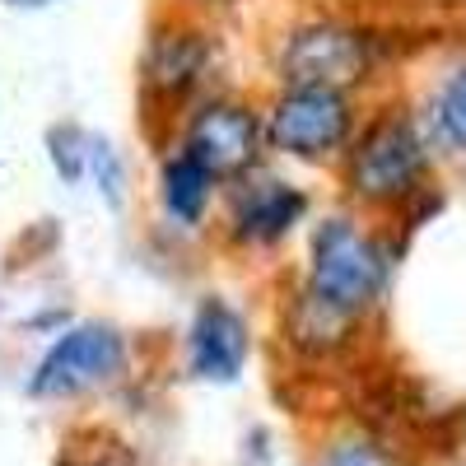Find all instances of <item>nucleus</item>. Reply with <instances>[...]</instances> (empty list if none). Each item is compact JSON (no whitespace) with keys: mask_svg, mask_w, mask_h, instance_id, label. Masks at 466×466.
Returning <instances> with one entry per match:
<instances>
[{"mask_svg":"<svg viewBox=\"0 0 466 466\" xmlns=\"http://www.w3.org/2000/svg\"><path fill=\"white\" fill-rule=\"evenodd\" d=\"M434 140L424 131L410 112L401 107H387L378 112L373 122H364V131H355L345 149V187L350 197L378 206V210H392L415 201L424 182H430L434 168Z\"/></svg>","mask_w":466,"mask_h":466,"instance_id":"1","label":"nucleus"},{"mask_svg":"<svg viewBox=\"0 0 466 466\" xmlns=\"http://www.w3.org/2000/svg\"><path fill=\"white\" fill-rule=\"evenodd\" d=\"M392 280V252L355 219H327L313 233V261H308V294H318L345 318H364L387 294Z\"/></svg>","mask_w":466,"mask_h":466,"instance_id":"2","label":"nucleus"},{"mask_svg":"<svg viewBox=\"0 0 466 466\" xmlns=\"http://www.w3.org/2000/svg\"><path fill=\"white\" fill-rule=\"evenodd\" d=\"M378 66V43L340 19L303 24L285 37L280 47V80L285 89H336L350 94L360 89Z\"/></svg>","mask_w":466,"mask_h":466,"instance_id":"3","label":"nucleus"},{"mask_svg":"<svg viewBox=\"0 0 466 466\" xmlns=\"http://www.w3.org/2000/svg\"><path fill=\"white\" fill-rule=\"evenodd\" d=\"M266 140L294 159H331L355 140V103L336 89H285L266 116Z\"/></svg>","mask_w":466,"mask_h":466,"instance_id":"4","label":"nucleus"},{"mask_svg":"<svg viewBox=\"0 0 466 466\" xmlns=\"http://www.w3.org/2000/svg\"><path fill=\"white\" fill-rule=\"evenodd\" d=\"M122 369H127V340L103 322H85V327L66 331L43 355L28 392L33 397H75L85 387L112 382Z\"/></svg>","mask_w":466,"mask_h":466,"instance_id":"5","label":"nucleus"},{"mask_svg":"<svg viewBox=\"0 0 466 466\" xmlns=\"http://www.w3.org/2000/svg\"><path fill=\"white\" fill-rule=\"evenodd\" d=\"M261 145H266L261 116L243 103H228V98L206 103L187 122V136H182V149L191 154V159H201L215 173V182L219 177H243L257 164Z\"/></svg>","mask_w":466,"mask_h":466,"instance_id":"6","label":"nucleus"},{"mask_svg":"<svg viewBox=\"0 0 466 466\" xmlns=\"http://www.w3.org/2000/svg\"><path fill=\"white\" fill-rule=\"evenodd\" d=\"M206 66H210L206 33L168 24V28H159L149 37L145 61H140V85L154 103H177L201 85Z\"/></svg>","mask_w":466,"mask_h":466,"instance_id":"7","label":"nucleus"},{"mask_svg":"<svg viewBox=\"0 0 466 466\" xmlns=\"http://www.w3.org/2000/svg\"><path fill=\"white\" fill-rule=\"evenodd\" d=\"M187 355H191V373L206 382H233L248 364V322L233 313L228 303L206 299L191 318V336H187Z\"/></svg>","mask_w":466,"mask_h":466,"instance_id":"8","label":"nucleus"},{"mask_svg":"<svg viewBox=\"0 0 466 466\" xmlns=\"http://www.w3.org/2000/svg\"><path fill=\"white\" fill-rule=\"evenodd\" d=\"M308 215V197L285 182H261L243 191L233 206V238L238 243H280L285 233Z\"/></svg>","mask_w":466,"mask_h":466,"instance_id":"9","label":"nucleus"},{"mask_svg":"<svg viewBox=\"0 0 466 466\" xmlns=\"http://www.w3.org/2000/svg\"><path fill=\"white\" fill-rule=\"evenodd\" d=\"M164 206L173 219L182 224H197L210 206V187H215V173L201 164V159H191L187 149H177L173 159L164 164Z\"/></svg>","mask_w":466,"mask_h":466,"instance_id":"10","label":"nucleus"},{"mask_svg":"<svg viewBox=\"0 0 466 466\" xmlns=\"http://www.w3.org/2000/svg\"><path fill=\"white\" fill-rule=\"evenodd\" d=\"M424 131H430L434 145L452 149V154H466V61L452 66L434 98H430V112H424Z\"/></svg>","mask_w":466,"mask_h":466,"instance_id":"11","label":"nucleus"},{"mask_svg":"<svg viewBox=\"0 0 466 466\" xmlns=\"http://www.w3.org/2000/svg\"><path fill=\"white\" fill-rule=\"evenodd\" d=\"M350 327H355V318L336 313L331 303H322L318 294H308V289H303V299L294 303V313H289V340L299 350H313V355L336 350L350 336Z\"/></svg>","mask_w":466,"mask_h":466,"instance_id":"12","label":"nucleus"},{"mask_svg":"<svg viewBox=\"0 0 466 466\" xmlns=\"http://www.w3.org/2000/svg\"><path fill=\"white\" fill-rule=\"evenodd\" d=\"M322 466H392V461H387V452L378 443H369V439H345V443H336L327 452Z\"/></svg>","mask_w":466,"mask_h":466,"instance_id":"13","label":"nucleus"},{"mask_svg":"<svg viewBox=\"0 0 466 466\" xmlns=\"http://www.w3.org/2000/svg\"><path fill=\"white\" fill-rule=\"evenodd\" d=\"M5 5H15V10H47V5H56V0H5Z\"/></svg>","mask_w":466,"mask_h":466,"instance_id":"14","label":"nucleus"}]
</instances>
